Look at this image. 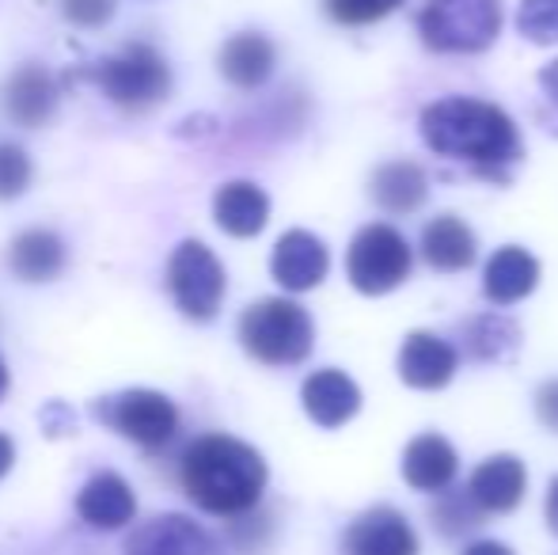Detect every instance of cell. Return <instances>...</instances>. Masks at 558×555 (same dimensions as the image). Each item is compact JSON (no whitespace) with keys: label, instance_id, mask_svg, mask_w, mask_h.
<instances>
[{"label":"cell","instance_id":"obj_1","mask_svg":"<svg viewBox=\"0 0 558 555\" xmlns=\"http://www.w3.org/2000/svg\"><path fill=\"white\" fill-rule=\"evenodd\" d=\"M418 134L441 160L463 164L478 179L509 183V171L524 156L517 122L498 104L475 96H445L422 111Z\"/></svg>","mask_w":558,"mask_h":555},{"label":"cell","instance_id":"obj_2","mask_svg":"<svg viewBox=\"0 0 558 555\" xmlns=\"http://www.w3.org/2000/svg\"><path fill=\"white\" fill-rule=\"evenodd\" d=\"M179 480L198 510L214 518H243L258 510L270 483L263 453L232 434H202L179 457Z\"/></svg>","mask_w":558,"mask_h":555},{"label":"cell","instance_id":"obj_3","mask_svg":"<svg viewBox=\"0 0 558 555\" xmlns=\"http://www.w3.org/2000/svg\"><path fill=\"white\" fill-rule=\"evenodd\" d=\"M235 335H240V347L270 370L301 365L316 350V324L308 309L296 304L293 297H263L247 304Z\"/></svg>","mask_w":558,"mask_h":555},{"label":"cell","instance_id":"obj_4","mask_svg":"<svg viewBox=\"0 0 558 555\" xmlns=\"http://www.w3.org/2000/svg\"><path fill=\"white\" fill-rule=\"evenodd\" d=\"M88 81L122 111H153L171 96V65L156 46L130 43L88 69Z\"/></svg>","mask_w":558,"mask_h":555},{"label":"cell","instance_id":"obj_5","mask_svg":"<svg viewBox=\"0 0 558 555\" xmlns=\"http://www.w3.org/2000/svg\"><path fill=\"white\" fill-rule=\"evenodd\" d=\"M501 23V0H426L418 12V38L434 53H483L498 43Z\"/></svg>","mask_w":558,"mask_h":555},{"label":"cell","instance_id":"obj_6","mask_svg":"<svg viewBox=\"0 0 558 555\" xmlns=\"http://www.w3.org/2000/svg\"><path fill=\"white\" fill-rule=\"evenodd\" d=\"M92 419L141 449H163L183 422L179 403L160 388H122V393L99 396L92 403Z\"/></svg>","mask_w":558,"mask_h":555},{"label":"cell","instance_id":"obj_7","mask_svg":"<svg viewBox=\"0 0 558 555\" xmlns=\"http://www.w3.org/2000/svg\"><path fill=\"white\" fill-rule=\"evenodd\" d=\"M414 270V248L407 237L388 221H373L357 229L345 252V278L357 293L384 297L399 289Z\"/></svg>","mask_w":558,"mask_h":555},{"label":"cell","instance_id":"obj_8","mask_svg":"<svg viewBox=\"0 0 558 555\" xmlns=\"http://www.w3.org/2000/svg\"><path fill=\"white\" fill-rule=\"evenodd\" d=\"M228 275L225 263L214 255V248L202 240H179L175 252L168 255V293L175 301V309L186 319L209 324L217 319L225 304Z\"/></svg>","mask_w":558,"mask_h":555},{"label":"cell","instance_id":"obj_9","mask_svg":"<svg viewBox=\"0 0 558 555\" xmlns=\"http://www.w3.org/2000/svg\"><path fill=\"white\" fill-rule=\"evenodd\" d=\"M122 555H225L221 541L186 514H156L125 536Z\"/></svg>","mask_w":558,"mask_h":555},{"label":"cell","instance_id":"obj_10","mask_svg":"<svg viewBox=\"0 0 558 555\" xmlns=\"http://www.w3.org/2000/svg\"><path fill=\"white\" fill-rule=\"evenodd\" d=\"M327 270H331V252L308 229L281 232L270 252V278L286 293H312L316 286H324Z\"/></svg>","mask_w":558,"mask_h":555},{"label":"cell","instance_id":"obj_11","mask_svg":"<svg viewBox=\"0 0 558 555\" xmlns=\"http://www.w3.org/2000/svg\"><path fill=\"white\" fill-rule=\"evenodd\" d=\"M399 381L414 393H441L460 370V347L434 331H411L396 358Z\"/></svg>","mask_w":558,"mask_h":555},{"label":"cell","instance_id":"obj_12","mask_svg":"<svg viewBox=\"0 0 558 555\" xmlns=\"http://www.w3.org/2000/svg\"><path fill=\"white\" fill-rule=\"evenodd\" d=\"M418 533L396 506L357 514L342 533V555H418Z\"/></svg>","mask_w":558,"mask_h":555},{"label":"cell","instance_id":"obj_13","mask_svg":"<svg viewBox=\"0 0 558 555\" xmlns=\"http://www.w3.org/2000/svg\"><path fill=\"white\" fill-rule=\"evenodd\" d=\"M58 99H61V92H58V81H53L50 69L38 65V61H27V65L15 69L12 81H8L4 111L15 126L43 130L46 122L58 114Z\"/></svg>","mask_w":558,"mask_h":555},{"label":"cell","instance_id":"obj_14","mask_svg":"<svg viewBox=\"0 0 558 555\" xmlns=\"http://www.w3.org/2000/svg\"><path fill=\"white\" fill-rule=\"evenodd\" d=\"M76 518L88 529L114 533L137 518V495L118 472H96L76 491Z\"/></svg>","mask_w":558,"mask_h":555},{"label":"cell","instance_id":"obj_15","mask_svg":"<svg viewBox=\"0 0 558 555\" xmlns=\"http://www.w3.org/2000/svg\"><path fill=\"white\" fill-rule=\"evenodd\" d=\"M399 472H403L411 491L441 495V491H448L456 483V475H460V453H456V445L441 434H418L407 442Z\"/></svg>","mask_w":558,"mask_h":555},{"label":"cell","instance_id":"obj_16","mask_svg":"<svg viewBox=\"0 0 558 555\" xmlns=\"http://www.w3.org/2000/svg\"><path fill=\"white\" fill-rule=\"evenodd\" d=\"M468 491L483 514H513L529 495V468L513 453H494L471 472Z\"/></svg>","mask_w":558,"mask_h":555},{"label":"cell","instance_id":"obj_17","mask_svg":"<svg viewBox=\"0 0 558 555\" xmlns=\"http://www.w3.org/2000/svg\"><path fill=\"white\" fill-rule=\"evenodd\" d=\"M301 408L316 426L338 430L361 411V388L342 370H316L301 385Z\"/></svg>","mask_w":558,"mask_h":555},{"label":"cell","instance_id":"obj_18","mask_svg":"<svg viewBox=\"0 0 558 555\" xmlns=\"http://www.w3.org/2000/svg\"><path fill=\"white\" fill-rule=\"evenodd\" d=\"M214 221L225 237L255 240L270 225V194L251 179H228L214 194Z\"/></svg>","mask_w":558,"mask_h":555},{"label":"cell","instance_id":"obj_19","mask_svg":"<svg viewBox=\"0 0 558 555\" xmlns=\"http://www.w3.org/2000/svg\"><path fill=\"white\" fill-rule=\"evenodd\" d=\"M217 65H221V76L232 88L258 92L270 84L274 65H278V46H274V38L263 35V31H235L221 46Z\"/></svg>","mask_w":558,"mask_h":555},{"label":"cell","instance_id":"obj_20","mask_svg":"<svg viewBox=\"0 0 558 555\" xmlns=\"http://www.w3.org/2000/svg\"><path fill=\"white\" fill-rule=\"evenodd\" d=\"M539 286V260L521 244H506L486 260L483 267V297L494 309H509V304L532 297Z\"/></svg>","mask_w":558,"mask_h":555},{"label":"cell","instance_id":"obj_21","mask_svg":"<svg viewBox=\"0 0 558 555\" xmlns=\"http://www.w3.org/2000/svg\"><path fill=\"white\" fill-rule=\"evenodd\" d=\"M418 252L437 275H460V270H468L471 263L478 260V240H475V229H471L463 217L441 214L422 225Z\"/></svg>","mask_w":558,"mask_h":555},{"label":"cell","instance_id":"obj_22","mask_svg":"<svg viewBox=\"0 0 558 555\" xmlns=\"http://www.w3.org/2000/svg\"><path fill=\"white\" fill-rule=\"evenodd\" d=\"M69 248L53 229H23L8 244V270L27 286H43L53 281L65 270Z\"/></svg>","mask_w":558,"mask_h":555},{"label":"cell","instance_id":"obj_23","mask_svg":"<svg viewBox=\"0 0 558 555\" xmlns=\"http://www.w3.org/2000/svg\"><path fill=\"white\" fill-rule=\"evenodd\" d=\"M368 194H373V202L388 217L418 214L429 198V176H426V168L414 160H388L373 171Z\"/></svg>","mask_w":558,"mask_h":555},{"label":"cell","instance_id":"obj_24","mask_svg":"<svg viewBox=\"0 0 558 555\" xmlns=\"http://www.w3.org/2000/svg\"><path fill=\"white\" fill-rule=\"evenodd\" d=\"M521 342V324L506 312H478V316L460 324V350L471 362H513Z\"/></svg>","mask_w":558,"mask_h":555},{"label":"cell","instance_id":"obj_25","mask_svg":"<svg viewBox=\"0 0 558 555\" xmlns=\"http://www.w3.org/2000/svg\"><path fill=\"white\" fill-rule=\"evenodd\" d=\"M483 518H486L483 506L471 498L468 487H448L429 506V526L441 536H448V541H460V536L475 533L483 526Z\"/></svg>","mask_w":558,"mask_h":555},{"label":"cell","instance_id":"obj_26","mask_svg":"<svg viewBox=\"0 0 558 555\" xmlns=\"http://www.w3.org/2000/svg\"><path fill=\"white\" fill-rule=\"evenodd\" d=\"M35 179V160L23 145L15 141H0V202H12L31 191Z\"/></svg>","mask_w":558,"mask_h":555},{"label":"cell","instance_id":"obj_27","mask_svg":"<svg viewBox=\"0 0 558 555\" xmlns=\"http://www.w3.org/2000/svg\"><path fill=\"white\" fill-rule=\"evenodd\" d=\"M517 31L536 46H558V0H521Z\"/></svg>","mask_w":558,"mask_h":555},{"label":"cell","instance_id":"obj_28","mask_svg":"<svg viewBox=\"0 0 558 555\" xmlns=\"http://www.w3.org/2000/svg\"><path fill=\"white\" fill-rule=\"evenodd\" d=\"M399 4H407V0H324V12L342 27H368V23H380L384 15H391Z\"/></svg>","mask_w":558,"mask_h":555},{"label":"cell","instance_id":"obj_29","mask_svg":"<svg viewBox=\"0 0 558 555\" xmlns=\"http://www.w3.org/2000/svg\"><path fill=\"white\" fill-rule=\"evenodd\" d=\"M228 533H232V544H235V548L247 552V555H255V552H263L266 544H270V536H274V518H270V514L251 510V514H243V518H232Z\"/></svg>","mask_w":558,"mask_h":555},{"label":"cell","instance_id":"obj_30","mask_svg":"<svg viewBox=\"0 0 558 555\" xmlns=\"http://www.w3.org/2000/svg\"><path fill=\"white\" fill-rule=\"evenodd\" d=\"M61 15L81 31H99L114 20L118 0H58Z\"/></svg>","mask_w":558,"mask_h":555},{"label":"cell","instance_id":"obj_31","mask_svg":"<svg viewBox=\"0 0 558 555\" xmlns=\"http://www.w3.org/2000/svg\"><path fill=\"white\" fill-rule=\"evenodd\" d=\"M536 81H539V92H544V104H547L544 122H547V130H551V134H558V58L547 61V65L539 69Z\"/></svg>","mask_w":558,"mask_h":555},{"label":"cell","instance_id":"obj_32","mask_svg":"<svg viewBox=\"0 0 558 555\" xmlns=\"http://www.w3.org/2000/svg\"><path fill=\"white\" fill-rule=\"evenodd\" d=\"M43 430H46V437L73 434V430H76V415H73V408H69V403H61V400L46 403V408H43Z\"/></svg>","mask_w":558,"mask_h":555},{"label":"cell","instance_id":"obj_33","mask_svg":"<svg viewBox=\"0 0 558 555\" xmlns=\"http://www.w3.org/2000/svg\"><path fill=\"white\" fill-rule=\"evenodd\" d=\"M536 419L544 422L551 434H558V377L544 381L536 393Z\"/></svg>","mask_w":558,"mask_h":555},{"label":"cell","instance_id":"obj_34","mask_svg":"<svg viewBox=\"0 0 558 555\" xmlns=\"http://www.w3.org/2000/svg\"><path fill=\"white\" fill-rule=\"evenodd\" d=\"M460 555H517V552L501 541H471Z\"/></svg>","mask_w":558,"mask_h":555},{"label":"cell","instance_id":"obj_35","mask_svg":"<svg viewBox=\"0 0 558 555\" xmlns=\"http://www.w3.org/2000/svg\"><path fill=\"white\" fill-rule=\"evenodd\" d=\"M544 518H547V529L558 536V475L551 480V487H547V498H544Z\"/></svg>","mask_w":558,"mask_h":555},{"label":"cell","instance_id":"obj_36","mask_svg":"<svg viewBox=\"0 0 558 555\" xmlns=\"http://www.w3.org/2000/svg\"><path fill=\"white\" fill-rule=\"evenodd\" d=\"M12 464H15V442L8 434H0V480L12 472Z\"/></svg>","mask_w":558,"mask_h":555},{"label":"cell","instance_id":"obj_37","mask_svg":"<svg viewBox=\"0 0 558 555\" xmlns=\"http://www.w3.org/2000/svg\"><path fill=\"white\" fill-rule=\"evenodd\" d=\"M8 385H12V377H8V365H4V358H0V403H4V396H8Z\"/></svg>","mask_w":558,"mask_h":555}]
</instances>
